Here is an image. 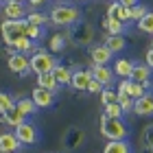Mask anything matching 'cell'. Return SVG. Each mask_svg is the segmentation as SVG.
I'll list each match as a JSON object with an SVG mask.
<instances>
[{
	"label": "cell",
	"mask_w": 153,
	"mask_h": 153,
	"mask_svg": "<svg viewBox=\"0 0 153 153\" xmlns=\"http://www.w3.org/2000/svg\"><path fill=\"white\" fill-rule=\"evenodd\" d=\"M48 20H51L53 26H74L83 20V13L79 7L59 2L57 7H53L51 13H48Z\"/></svg>",
	"instance_id": "1"
},
{
	"label": "cell",
	"mask_w": 153,
	"mask_h": 153,
	"mask_svg": "<svg viewBox=\"0 0 153 153\" xmlns=\"http://www.w3.org/2000/svg\"><path fill=\"white\" fill-rule=\"evenodd\" d=\"M101 134L107 138V140H127V125H125L120 118H107L105 114L101 116Z\"/></svg>",
	"instance_id": "2"
},
{
	"label": "cell",
	"mask_w": 153,
	"mask_h": 153,
	"mask_svg": "<svg viewBox=\"0 0 153 153\" xmlns=\"http://www.w3.org/2000/svg\"><path fill=\"white\" fill-rule=\"evenodd\" d=\"M26 26H29V22L24 20H4L2 24H0V33H2V42L7 46H11L16 39L24 37L26 35Z\"/></svg>",
	"instance_id": "3"
},
{
	"label": "cell",
	"mask_w": 153,
	"mask_h": 153,
	"mask_svg": "<svg viewBox=\"0 0 153 153\" xmlns=\"http://www.w3.org/2000/svg\"><path fill=\"white\" fill-rule=\"evenodd\" d=\"M29 64H31V72L35 74H46V72H53V68L57 66V59H55L53 53H46V51H37L29 57Z\"/></svg>",
	"instance_id": "4"
},
{
	"label": "cell",
	"mask_w": 153,
	"mask_h": 153,
	"mask_svg": "<svg viewBox=\"0 0 153 153\" xmlns=\"http://www.w3.org/2000/svg\"><path fill=\"white\" fill-rule=\"evenodd\" d=\"M13 136L18 138V142L20 144H37L39 142V131H37V127L33 123H20L16 129H13Z\"/></svg>",
	"instance_id": "5"
},
{
	"label": "cell",
	"mask_w": 153,
	"mask_h": 153,
	"mask_svg": "<svg viewBox=\"0 0 153 153\" xmlns=\"http://www.w3.org/2000/svg\"><path fill=\"white\" fill-rule=\"evenodd\" d=\"M7 66H9L11 72H16L20 76H29V72H31L29 55H24V53H13L9 57V61H7Z\"/></svg>",
	"instance_id": "6"
},
{
	"label": "cell",
	"mask_w": 153,
	"mask_h": 153,
	"mask_svg": "<svg viewBox=\"0 0 153 153\" xmlns=\"http://www.w3.org/2000/svg\"><path fill=\"white\" fill-rule=\"evenodd\" d=\"M29 16V9H26L24 2H18V0H9L4 4V20H24Z\"/></svg>",
	"instance_id": "7"
},
{
	"label": "cell",
	"mask_w": 153,
	"mask_h": 153,
	"mask_svg": "<svg viewBox=\"0 0 153 153\" xmlns=\"http://www.w3.org/2000/svg\"><path fill=\"white\" fill-rule=\"evenodd\" d=\"M31 99L33 103L37 105V109H46V107H53L55 105V94L48 92V90H42V88H35L31 92Z\"/></svg>",
	"instance_id": "8"
},
{
	"label": "cell",
	"mask_w": 153,
	"mask_h": 153,
	"mask_svg": "<svg viewBox=\"0 0 153 153\" xmlns=\"http://www.w3.org/2000/svg\"><path fill=\"white\" fill-rule=\"evenodd\" d=\"M134 114L136 116H153V94H142L140 99H134Z\"/></svg>",
	"instance_id": "9"
},
{
	"label": "cell",
	"mask_w": 153,
	"mask_h": 153,
	"mask_svg": "<svg viewBox=\"0 0 153 153\" xmlns=\"http://www.w3.org/2000/svg\"><path fill=\"white\" fill-rule=\"evenodd\" d=\"M90 57H92V61L96 66H107L109 61H112L114 55L109 53V48L105 44H99V46H92L90 48Z\"/></svg>",
	"instance_id": "10"
},
{
	"label": "cell",
	"mask_w": 153,
	"mask_h": 153,
	"mask_svg": "<svg viewBox=\"0 0 153 153\" xmlns=\"http://www.w3.org/2000/svg\"><path fill=\"white\" fill-rule=\"evenodd\" d=\"M90 70H92V76L96 81L103 83V88H109L114 83V72H112V68H109V66H96L94 64Z\"/></svg>",
	"instance_id": "11"
},
{
	"label": "cell",
	"mask_w": 153,
	"mask_h": 153,
	"mask_svg": "<svg viewBox=\"0 0 153 153\" xmlns=\"http://www.w3.org/2000/svg\"><path fill=\"white\" fill-rule=\"evenodd\" d=\"M90 79H92V70H72L70 85L76 90V92H83V90H88Z\"/></svg>",
	"instance_id": "12"
},
{
	"label": "cell",
	"mask_w": 153,
	"mask_h": 153,
	"mask_svg": "<svg viewBox=\"0 0 153 153\" xmlns=\"http://www.w3.org/2000/svg\"><path fill=\"white\" fill-rule=\"evenodd\" d=\"M22 144L18 142V138L11 131H2L0 134V153H16Z\"/></svg>",
	"instance_id": "13"
},
{
	"label": "cell",
	"mask_w": 153,
	"mask_h": 153,
	"mask_svg": "<svg viewBox=\"0 0 153 153\" xmlns=\"http://www.w3.org/2000/svg\"><path fill=\"white\" fill-rule=\"evenodd\" d=\"M103 26H105L107 35H125V31H127V24L120 22V20L114 18V16H107L103 20Z\"/></svg>",
	"instance_id": "14"
},
{
	"label": "cell",
	"mask_w": 153,
	"mask_h": 153,
	"mask_svg": "<svg viewBox=\"0 0 153 153\" xmlns=\"http://www.w3.org/2000/svg\"><path fill=\"white\" fill-rule=\"evenodd\" d=\"M151 79V68L147 64H134V68H131V74H129V81L134 83H144Z\"/></svg>",
	"instance_id": "15"
},
{
	"label": "cell",
	"mask_w": 153,
	"mask_h": 153,
	"mask_svg": "<svg viewBox=\"0 0 153 153\" xmlns=\"http://www.w3.org/2000/svg\"><path fill=\"white\" fill-rule=\"evenodd\" d=\"M37 88L48 90V92H53V94H57V92H59V83H57V79L53 76V72L37 74Z\"/></svg>",
	"instance_id": "16"
},
{
	"label": "cell",
	"mask_w": 153,
	"mask_h": 153,
	"mask_svg": "<svg viewBox=\"0 0 153 153\" xmlns=\"http://www.w3.org/2000/svg\"><path fill=\"white\" fill-rule=\"evenodd\" d=\"M105 46L109 48V53H123L125 48H127V39L123 35H107L105 33Z\"/></svg>",
	"instance_id": "17"
},
{
	"label": "cell",
	"mask_w": 153,
	"mask_h": 153,
	"mask_svg": "<svg viewBox=\"0 0 153 153\" xmlns=\"http://www.w3.org/2000/svg\"><path fill=\"white\" fill-rule=\"evenodd\" d=\"M131 68H134V61H131V59H116V61H114L112 72H114V76H123V79H129Z\"/></svg>",
	"instance_id": "18"
},
{
	"label": "cell",
	"mask_w": 153,
	"mask_h": 153,
	"mask_svg": "<svg viewBox=\"0 0 153 153\" xmlns=\"http://www.w3.org/2000/svg\"><path fill=\"white\" fill-rule=\"evenodd\" d=\"M103 153H131V144L127 140H107Z\"/></svg>",
	"instance_id": "19"
},
{
	"label": "cell",
	"mask_w": 153,
	"mask_h": 153,
	"mask_svg": "<svg viewBox=\"0 0 153 153\" xmlns=\"http://www.w3.org/2000/svg\"><path fill=\"white\" fill-rule=\"evenodd\" d=\"M16 109L22 116H33V114H37V105L33 103V99H18L16 101Z\"/></svg>",
	"instance_id": "20"
},
{
	"label": "cell",
	"mask_w": 153,
	"mask_h": 153,
	"mask_svg": "<svg viewBox=\"0 0 153 153\" xmlns=\"http://www.w3.org/2000/svg\"><path fill=\"white\" fill-rule=\"evenodd\" d=\"M53 76L57 79L59 85H70V76H72V70L70 68H66V66H55L53 68Z\"/></svg>",
	"instance_id": "21"
},
{
	"label": "cell",
	"mask_w": 153,
	"mask_h": 153,
	"mask_svg": "<svg viewBox=\"0 0 153 153\" xmlns=\"http://www.w3.org/2000/svg\"><path fill=\"white\" fill-rule=\"evenodd\" d=\"M24 120H26V116H22V114H20L16 107H13V109H9V112H7V114L2 116V123H4V125H9L11 129H16L18 125H20V123H24Z\"/></svg>",
	"instance_id": "22"
},
{
	"label": "cell",
	"mask_w": 153,
	"mask_h": 153,
	"mask_svg": "<svg viewBox=\"0 0 153 153\" xmlns=\"http://www.w3.org/2000/svg\"><path fill=\"white\" fill-rule=\"evenodd\" d=\"M66 35L64 33H55V35L51 37V42H48V48H51V53H61L66 48Z\"/></svg>",
	"instance_id": "23"
},
{
	"label": "cell",
	"mask_w": 153,
	"mask_h": 153,
	"mask_svg": "<svg viewBox=\"0 0 153 153\" xmlns=\"http://www.w3.org/2000/svg\"><path fill=\"white\" fill-rule=\"evenodd\" d=\"M138 29L142 33H147V35H153V11H147L144 18L138 20Z\"/></svg>",
	"instance_id": "24"
},
{
	"label": "cell",
	"mask_w": 153,
	"mask_h": 153,
	"mask_svg": "<svg viewBox=\"0 0 153 153\" xmlns=\"http://www.w3.org/2000/svg\"><path fill=\"white\" fill-rule=\"evenodd\" d=\"M13 107H16V99H13L11 94H7V92H0V116H4Z\"/></svg>",
	"instance_id": "25"
},
{
	"label": "cell",
	"mask_w": 153,
	"mask_h": 153,
	"mask_svg": "<svg viewBox=\"0 0 153 153\" xmlns=\"http://www.w3.org/2000/svg\"><path fill=\"white\" fill-rule=\"evenodd\" d=\"M26 22H29V24H35V26H44V24H51V20H48L46 13L29 11V16H26Z\"/></svg>",
	"instance_id": "26"
},
{
	"label": "cell",
	"mask_w": 153,
	"mask_h": 153,
	"mask_svg": "<svg viewBox=\"0 0 153 153\" xmlns=\"http://www.w3.org/2000/svg\"><path fill=\"white\" fill-rule=\"evenodd\" d=\"M116 103L120 105L123 114H131V112H134V99H131V96H127V94H116Z\"/></svg>",
	"instance_id": "27"
},
{
	"label": "cell",
	"mask_w": 153,
	"mask_h": 153,
	"mask_svg": "<svg viewBox=\"0 0 153 153\" xmlns=\"http://www.w3.org/2000/svg\"><path fill=\"white\" fill-rule=\"evenodd\" d=\"M92 35H94L92 26H81V31L76 33V42L74 44H90V42H92Z\"/></svg>",
	"instance_id": "28"
},
{
	"label": "cell",
	"mask_w": 153,
	"mask_h": 153,
	"mask_svg": "<svg viewBox=\"0 0 153 153\" xmlns=\"http://www.w3.org/2000/svg\"><path fill=\"white\" fill-rule=\"evenodd\" d=\"M149 9H147V4H142V2H138V4H134V7H129V18L134 20V22H138L140 18H144V13H147Z\"/></svg>",
	"instance_id": "29"
},
{
	"label": "cell",
	"mask_w": 153,
	"mask_h": 153,
	"mask_svg": "<svg viewBox=\"0 0 153 153\" xmlns=\"http://www.w3.org/2000/svg\"><path fill=\"white\" fill-rule=\"evenodd\" d=\"M114 18H118L120 22H125L127 24L129 22V7H125V4H120V2H116V11H114Z\"/></svg>",
	"instance_id": "30"
},
{
	"label": "cell",
	"mask_w": 153,
	"mask_h": 153,
	"mask_svg": "<svg viewBox=\"0 0 153 153\" xmlns=\"http://www.w3.org/2000/svg\"><path fill=\"white\" fill-rule=\"evenodd\" d=\"M99 96H101L103 107L109 105V103H116V92H114V90H109V88H103V92H101Z\"/></svg>",
	"instance_id": "31"
},
{
	"label": "cell",
	"mask_w": 153,
	"mask_h": 153,
	"mask_svg": "<svg viewBox=\"0 0 153 153\" xmlns=\"http://www.w3.org/2000/svg\"><path fill=\"white\" fill-rule=\"evenodd\" d=\"M105 116L107 118H120L123 116V109L118 103H109V105H105Z\"/></svg>",
	"instance_id": "32"
},
{
	"label": "cell",
	"mask_w": 153,
	"mask_h": 153,
	"mask_svg": "<svg viewBox=\"0 0 153 153\" xmlns=\"http://www.w3.org/2000/svg\"><path fill=\"white\" fill-rule=\"evenodd\" d=\"M142 142L147 149H153V125H147L142 131Z\"/></svg>",
	"instance_id": "33"
},
{
	"label": "cell",
	"mask_w": 153,
	"mask_h": 153,
	"mask_svg": "<svg viewBox=\"0 0 153 153\" xmlns=\"http://www.w3.org/2000/svg\"><path fill=\"white\" fill-rule=\"evenodd\" d=\"M142 94H147V92H144V88H142V83H134V81H131V85H129V96H131V99H140Z\"/></svg>",
	"instance_id": "34"
},
{
	"label": "cell",
	"mask_w": 153,
	"mask_h": 153,
	"mask_svg": "<svg viewBox=\"0 0 153 153\" xmlns=\"http://www.w3.org/2000/svg\"><path fill=\"white\" fill-rule=\"evenodd\" d=\"M26 37H29V39H33V42H35V39H39V37H42V26L29 24V26H26Z\"/></svg>",
	"instance_id": "35"
},
{
	"label": "cell",
	"mask_w": 153,
	"mask_h": 153,
	"mask_svg": "<svg viewBox=\"0 0 153 153\" xmlns=\"http://www.w3.org/2000/svg\"><path fill=\"white\" fill-rule=\"evenodd\" d=\"M88 92H90V94H101V92H103V83H99V81L92 76L90 83H88Z\"/></svg>",
	"instance_id": "36"
},
{
	"label": "cell",
	"mask_w": 153,
	"mask_h": 153,
	"mask_svg": "<svg viewBox=\"0 0 153 153\" xmlns=\"http://www.w3.org/2000/svg\"><path fill=\"white\" fill-rule=\"evenodd\" d=\"M129 85H131V81L129 79H123L120 85H118V90H116V94H127L129 96Z\"/></svg>",
	"instance_id": "37"
},
{
	"label": "cell",
	"mask_w": 153,
	"mask_h": 153,
	"mask_svg": "<svg viewBox=\"0 0 153 153\" xmlns=\"http://www.w3.org/2000/svg\"><path fill=\"white\" fill-rule=\"evenodd\" d=\"M144 61H147V66L153 70V48H149V51H147V55H144Z\"/></svg>",
	"instance_id": "38"
},
{
	"label": "cell",
	"mask_w": 153,
	"mask_h": 153,
	"mask_svg": "<svg viewBox=\"0 0 153 153\" xmlns=\"http://www.w3.org/2000/svg\"><path fill=\"white\" fill-rule=\"evenodd\" d=\"M81 142H83V134H81V131H76L74 138H72V144H70V147H79Z\"/></svg>",
	"instance_id": "39"
},
{
	"label": "cell",
	"mask_w": 153,
	"mask_h": 153,
	"mask_svg": "<svg viewBox=\"0 0 153 153\" xmlns=\"http://www.w3.org/2000/svg\"><path fill=\"white\" fill-rule=\"evenodd\" d=\"M26 2H29L31 7H42V4H46L48 0H26Z\"/></svg>",
	"instance_id": "40"
},
{
	"label": "cell",
	"mask_w": 153,
	"mask_h": 153,
	"mask_svg": "<svg viewBox=\"0 0 153 153\" xmlns=\"http://www.w3.org/2000/svg\"><path fill=\"white\" fill-rule=\"evenodd\" d=\"M120 4H125V7H134V4H138L140 0H118Z\"/></svg>",
	"instance_id": "41"
},
{
	"label": "cell",
	"mask_w": 153,
	"mask_h": 153,
	"mask_svg": "<svg viewBox=\"0 0 153 153\" xmlns=\"http://www.w3.org/2000/svg\"><path fill=\"white\" fill-rule=\"evenodd\" d=\"M142 88H144V92H149V90L153 88V83H151V79H149V81H144V83H142Z\"/></svg>",
	"instance_id": "42"
},
{
	"label": "cell",
	"mask_w": 153,
	"mask_h": 153,
	"mask_svg": "<svg viewBox=\"0 0 153 153\" xmlns=\"http://www.w3.org/2000/svg\"><path fill=\"white\" fill-rule=\"evenodd\" d=\"M13 53H16V48H13V46H7V55H9V57H11Z\"/></svg>",
	"instance_id": "43"
},
{
	"label": "cell",
	"mask_w": 153,
	"mask_h": 153,
	"mask_svg": "<svg viewBox=\"0 0 153 153\" xmlns=\"http://www.w3.org/2000/svg\"><path fill=\"white\" fill-rule=\"evenodd\" d=\"M7 2H9V0H0V4H7Z\"/></svg>",
	"instance_id": "44"
},
{
	"label": "cell",
	"mask_w": 153,
	"mask_h": 153,
	"mask_svg": "<svg viewBox=\"0 0 153 153\" xmlns=\"http://www.w3.org/2000/svg\"><path fill=\"white\" fill-rule=\"evenodd\" d=\"M151 48H153V35H151Z\"/></svg>",
	"instance_id": "45"
},
{
	"label": "cell",
	"mask_w": 153,
	"mask_h": 153,
	"mask_svg": "<svg viewBox=\"0 0 153 153\" xmlns=\"http://www.w3.org/2000/svg\"><path fill=\"white\" fill-rule=\"evenodd\" d=\"M76 2H85V0H76Z\"/></svg>",
	"instance_id": "46"
},
{
	"label": "cell",
	"mask_w": 153,
	"mask_h": 153,
	"mask_svg": "<svg viewBox=\"0 0 153 153\" xmlns=\"http://www.w3.org/2000/svg\"><path fill=\"white\" fill-rule=\"evenodd\" d=\"M18 2H26V0H18Z\"/></svg>",
	"instance_id": "47"
},
{
	"label": "cell",
	"mask_w": 153,
	"mask_h": 153,
	"mask_svg": "<svg viewBox=\"0 0 153 153\" xmlns=\"http://www.w3.org/2000/svg\"><path fill=\"white\" fill-rule=\"evenodd\" d=\"M57 2H66V0H57Z\"/></svg>",
	"instance_id": "48"
},
{
	"label": "cell",
	"mask_w": 153,
	"mask_h": 153,
	"mask_svg": "<svg viewBox=\"0 0 153 153\" xmlns=\"http://www.w3.org/2000/svg\"><path fill=\"white\" fill-rule=\"evenodd\" d=\"M109 2H116V0H109Z\"/></svg>",
	"instance_id": "49"
},
{
	"label": "cell",
	"mask_w": 153,
	"mask_h": 153,
	"mask_svg": "<svg viewBox=\"0 0 153 153\" xmlns=\"http://www.w3.org/2000/svg\"><path fill=\"white\" fill-rule=\"evenodd\" d=\"M151 153H153V149H151Z\"/></svg>",
	"instance_id": "50"
}]
</instances>
